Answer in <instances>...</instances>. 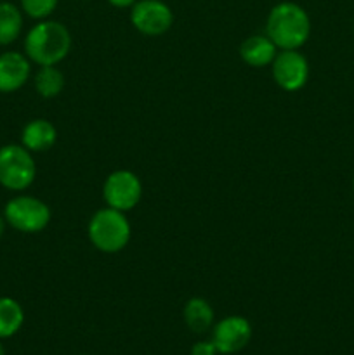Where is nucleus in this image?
Segmentation results:
<instances>
[{"label":"nucleus","instance_id":"nucleus-1","mask_svg":"<svg viewBox=\"0 0 354 355\" xmlns=\"http://www.w3.org/2000/svg\"><path fill=\"white\" fill-rule=\"evenodd\" d=\"M71 33L62 23L42 19L24 37V54L37 66H58L71 51Z\"/></svg>","mask_w":354,"mask_h":355},{"label":"nucleus","instance_id":"nucleus-2","mask_svg":"<svg viewBox=\"0 0 354 355\" xmlns=\"http://www.w3.org/2000/svg\"><path fill=\"white\" fill-rule=\"evenodd\" d=\"M266 35L278 51L301 49L311 37V17L298 3L280 2L267 14Z\"/></svg>","mask_w":354,"mask_h":355},{"label":"nucleus","instance_id":"nucleus-3","mask_svg":"<svg viewBox=\"0 0 354 355\" xmlns=\"http://www.w3.org/2000/svg\"><path fill=\"white\" fill-rule=\"evenodd\" d=\"M87 236L96 250L103 253H118L128 245L132 227L125 211L115 208H101L90 217Z\"/></svg>","mask_w":354,"mask_h":355},{"label":"nucleus","instance_id":"nucleus-4","mask_svg":"<svg viewBox=\"0 0 354 355\" xmlns=\"http://www.w3.org/2000/svg\"><path fill=\"white\" fill-rule=\"evenodd\" d=\"M37 179V163L33 153L21 144L0 148V186L12 193L26 191Z\"/></svg>","mask_w":354,"mask_h":355},{"label":"nucleus","instance_id":"nucleus-5","mask_svg":"<svg viewBox=\"0 0 354 355\" xmlns=\"http://www.w3.org/2000/svg\"><path fill=\"white\" fill-rule=\"evenodd\" d=\"M7 225L23 234H37L51 224L52 211L45 201L30 194H16L3 207Z\"/></svg>","mask_w":354,"mask_h":355},{"label":"nucleus","instance_id":"nucleus-6","mask_svg":"<svg viewBox=\"0 0 354 355\" xmlns=\"http://www.w3.org/2000/svg\"><path fill=\"white\" fill-rule=\"evenodd\" d=\"M103 198L110 208L120 211L132 210L142 198L141 179L130 170H115L104 180Z\"/></svg>","mask_w":354,"mask_h":355},{"label":"nucleus","instance_id":"nucleus-7","mask_svg":"<svg viewBox=\"0 0 354 355\" xmlns=\"http://www.w3.org/2000/svg\"><path fill=\"white\" fill-rule=\"evenodd\" d=\"M130 23L146 37H160L174 24V12L163 0H137L130 7Z\"/></svg>","mask_w":354,"mask_h":355},{"label":"nucleus","instance_id":"nucleus-8","mask_svg":"<svg viewBox=\"0 0 354 355\" xmlns=\"http://www.w3.org/2000/svg\"><path fill=\"white\" fill-rule=\"evenodd\" d=\"M212 342L222 355L238 354L252 340V324L243 315H228L212 326Z\"/></svg>","mask_w":354,"mask_h":355},{"label":"nucleus","instance_id":"nucleus-9","mask_svg":"<svg viewBox=\"0 0 354 355\" xmlns=\"http://www.w3.org/2000/svg\"><path fill=\"white\" fill-rule=\"evenodd\" d=\"M271 69L276 85L287 92H297L309 80V62L298 49L278 52Z\"/></svg>","mask_w":354,"mask_h":355},{"label":"nucleus","instance_id":"nucleus-10","mask_svg":"<svg viewBox=\"0 0 354 355\" xmlns=\"http://www.w3.org/2000/svg\"><path fill=\"white\" fill-rule=\"evenodd\" d=\"M31 76V61L24 52H0V94H14L23 89Z\"/></svg>","mask_w":354,"mask_h":355},{"label":"nucleus","instance_id":"nucleus-11","mask_svg":"<svg viewBox=\"0 0 354 355\" xmlns=\"http://www.w3.org/2000/svg\"><path fill=\"white\" fill-rule=\"evenodd\" d=\"M58 141V130L45 118L30 120L21 130V146L30 153H45Z\"/></svg>","mask_w":354,"mask_h":355},{"label":"nucleus","instance_id":"nucleus-12","mask_svg":"<svg viewBox=\"0 0 354 355\" xmlns=\"http://www.w3.org/2000/svg\"><path fill=\"white\" fill-rule=\"evenodd\" d=\"M278 47L267 35H252L239 45V58L252 68H266L273 64Z\"/></svg>","mask_w":354,"mask_h":355},{"label":"nucleus","instance_id":"nucleus-13","mask_svg":"<svg viewBox=\"0 0 354 355\" xmlns=\"http://www.w3.org/2000/svg\"><path fill=\"white\" fill-rule=\"evenodd\" d=\"M183 315L187 328L193 333H196V335L208 331V329H212V326L215 324L214 309H212V305L201 297L189 298V300L186 302V305H184Z\"/></svg>","mask_w":354,"mask_h":355},{"label":"nucleus","instance_id":"nucleus-14","mask_svg":"<svg viewBox=\"0 0 354 355\" xmlns=\"http://www.w3.org/2000/svg\"><path fill=\"white\" fill-rule=\"evenodd\" d=\"M24 14L12 2H0V47L14 44L23 33Z\"/></svg>","mask_w":354,"mask_h":355},{"label":"nucleus","instance_id":"nucleus-15","mask_svg":"<svg viewBox=\"0 0 354 355\" xmlns=\"http://www.w3.org/2000/svg\"><path fill=\"white\" fill-rule=\"evenodd\" d=\"M35 90L44 99H54L62 92L66 78L58 66H40L33 75Z\"/></svg>","mask_w":354,"mask_h":355},{"label":"nucleus","instance_id":"nucleus-16","mask_svg":"<svg viewBox=\"0 0 354 355\" xmlns=\"http://www.w3.org/2000/svg\"><path fill=\"white\" fill-rule=\"evenodd\" d=\"M24 324V311L16 298L0 297V340L16 335Z\"/></svg>","mask_w":354,"mask_h":355},{"label":"nucleus","instance_id":"nucleus-17","mask_svg":"<svg viewBox=\"0 0 354 355\" xmlns=\"http://www.w3.org/2000/svg\"><path fill=\"white\" fill-rule=\"evenodd\" d=\"M58 2L59 0H19V7L24 16L35 21H42L49 19V16L58 7Z\"/></svg>","mask_w":354,"mask_h":355},{"label":"nucleus","instance_id":"nucleus-18","mask_svg":"<svg viewBox=\"0 0 354 355\" xmlns=\"http://www.w3.org/2000/svg\"><path fill=\"white\" fill-rule=\"evenodd\" d=\"M217 347L212 340H200L191 347V355H217Z\"/></svg>","mask_w":354,"mask_h":355},{"label":"nucleus","instance_id":"nucleus-19","mask_svg":"<svg viewBox=\"0 0 354 355\" xmlns=\"http://www.w3.org/2000/svg\"><path fill=\"white\" fill-rule=\"evenodd\" d=\"M108 2L113 7H117V9H130L137 0H108Z\"/></svg>","mask_w":354,"mask_h":355},{"label":"nucleus","instance_id":"nucleus-20","mask_svg":"<svg viewBox=\"0 0 354 355\" xmlns=\"http://www.w3.org/2000/svg\"><path fill=\"white\" fill-rule=\"evenodd\" d=\"M6 227H7V222L6 218H3V214H0V238H2L3 232H6Z\"/></svg>","mask_w":354,"mask_h":355},{"label":"nucleus","instance_id":"nucleus-21","mask_svg":"<svg viewBox=\"0 0 354 355\" xmlns=\"http://www.w3.org/2000/svg\"><path fill=\"white\" fill-rule=\"evenodd\" d=\"M0 355H6V349L2 345V340H0Z\"/></svg>","mask_w":354,"mask_h":355},{"label":"nucleus","instance_id":"nucleus-22","mask_svg":"<svg viewBox=\"0 0 354 355\" xmlns=\"http://www.w3.org/2000/svg\"><path fill=\"white\" fill-rule=\"evenodd\" d=\"M353 191H354V177H353Z\"/></svg>","mask_w":354,"mask_h":355},{"label":"nucleus","instance_id":"nucleus-23","mask_svg":"<svg viewBox=\"0 0 354 355\" xmlns=\"http://www.w3.org/2000/svg\"><path fill=\"white\" fill-rule=\"evenodd\" d=\"M82 355H87V354H82Z\"/></svg>","mask_w":354,"mask_h":355}]
</instances>
